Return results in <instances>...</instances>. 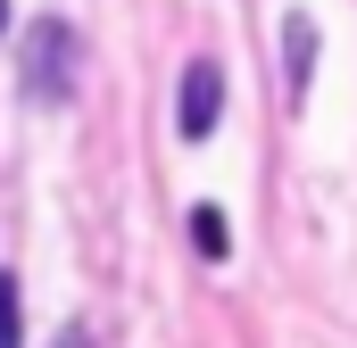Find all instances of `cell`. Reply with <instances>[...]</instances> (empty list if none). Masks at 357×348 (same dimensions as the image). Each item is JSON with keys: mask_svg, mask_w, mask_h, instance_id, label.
<instances>
[{"mask_svg": "<svg viewBox=\"0 0 357 348\" xmlns=\"http://www.w3.org/2000/svg\"><path fill=\"white\" fill-rule=\"evenodd\" d=\"M75 67H84L75 25H67V17H42L33 42H25V91H33L42 108H67V100H75Z\"/></svg>", "mask_w": 357, "mask_h": 348, "instance_id": "obj_1", "label": "cell"}, {"mask_svg": "<svg viewBox=\"0 0 357 348\" xmlns=\"http://www.w3.org/2000/svg\"><path fill=\"white\" fill-rule=\"evenodd\" d=\"M216 116H225V67L216 58H191L183 67V100H175V133L183 141H208Z\"/></svg>", "mask_w": 357, "mask_h": 348, "instance_id": "obj_2", "label": "cell"}, {"mask_svg": "<svg viewBox=\"0 0 357 348\" xmlns=\"http://www.w3.org/2000/svg\"><path fill=\"white\" fill-rule=\"evenodd\" d=\"M307 84H316V17L291 8V17H282V100L307 108Z\"/></svg>", "mask_w": 357, "mask_h": 348, "instance_id": "obj_3", "label": "cell"}, {"mask_svg": "<svg viewBox=\"0 0 357 348\" xmlns=\"http://www.w3.org/2000/svg\"><path fill=\"white\" fill-rule=\"evenodd\" d=\"M191 249H199V258H225V249H233V241H225V216H216L208 199L191 207Z\"/></svg>", "mask_w": 357, "mask_h": 348, "instance_id": "obj_4", "label": "cell"}, {"mask_svg": "<svg viewBox=\"0 0 357 348\" xmlns=\"http://www.w3.org/2000/svg\"><path fill=\"white\" fill-rule=\"evenodd\" d=\"M0 348H25V332H17V282L0 274Z\"/></svg>", "mask_w": 357, "mask_h": 348, "instance_id": "obj_5", "label": "cell"}, {"mask_svg": "<svg viewBox=\"0 0 357 348\" xmlns=\"http://www.w3.org/2000/svg\"><path fill=\"white\" fill-rule=\"evenodd\" d=\"M50 348H100V340H91V324H67V332H59Z\"/></svg>", "mask_w": 357, "mask_h": 348, "instance_id": "obj_6", "label": "cell"}, {"mask_svg": "<svg viewBox=\"0 0 357 348\" xmlns=\"http://www.w3.org/2000/svg\"><path fill=\"white\" fill-rule=\"evenodd\" d=\"M0 33H8V0H0Z\"/></svg>", "mask_w": 357, "mask_h": 348, "instance_id": "obj_7", "label": "cell"}]
</instances>
